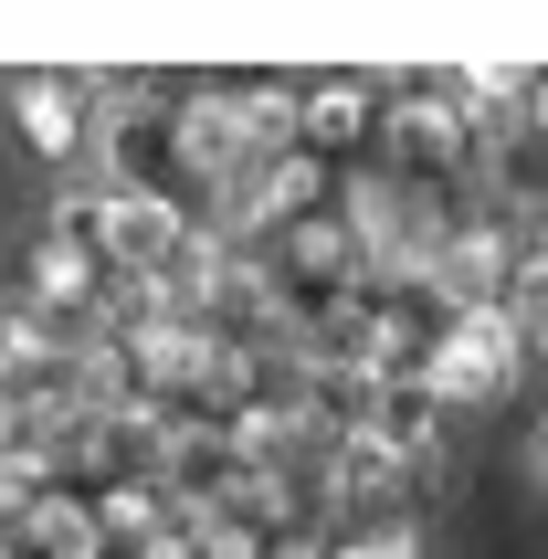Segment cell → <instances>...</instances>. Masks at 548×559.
<instances>
[{"mask_svg":"<svg viewBox=\"0 0 548 559\" xmlns=\"http://www.w3.org/2000/svg\"><path fill=\"white\" fill-rule=\"evenodd\" d=\"M517 370H527V338H517V317H507V307L443 317V338H432V359H422L432 402H486V391H507Z\"/></svg>","mask_w":548,"mask_h":559,"instance_id":"obj_1","label":"cell"},{"mask_svg":"<svg viewBox=\"0 0 548 559\" xmlns=\"http://www.w3.org/2000/svg\"><path fill=\"white\" fill-rule=\"evenodd\" d=\"M253 486V454L222 423H201V412H180L169 433H158V497L180 507V518H222V507Z\"/></svg>","mask_w":548,"mask_h":559,"instance_id":"obj_2","label":"cell"},{"mask_svg":"<svg viewBox=\"0 0 548 559\" xmlns=\"http://www.w3.org/2000/svg\"><path fill=\"white\" fill-rule=\"evenodd\" d=\"M180 243H190V222H180L169 190H95V264H117V275H158Z\"/></svg>","mask_w":548,"mask_h":559,"instance_id":"obj_3","label":"cell"},{"mask_svg":"<svg viewBox=\"0 0 548 559\" xmlns=\"http://www.w3.org/2000/svg\"><path fill=\"white\" fill-rule=\"evenodd\" d=\"M169 148H180V169L190 180H212V190H233L253 169V127H243V106H233V85H201V95H180V117H169Z\"/></svg>","mask_w":548,"mask_h":559,"instance_id":"obj_4","label":"cell"},{"mask_svg":"<svg viewBox=\"0 0 548 559\" xmlns=\"http://www.w3.org/2000/svg\"><path fill=\"white\" fill-rule=\"evenodd\" d=\"M359 433L380 443V454H391L412 486H422V475H432V454H443V402H432V380H401V391H380Z\"/></svg>","mask_w":548,"mask_h":559,"instance_id":"obj_5","label":"cell"},{"mask_svg":"<svg viewBox=\"0 0 548 559\" xmlns=\"http://www.w3.org/2000/svg\"><path fill=\"white\" fill-rule=\"evenodd\" d=\"M401 486H412V475H401V465H391V454H380L369 433H337V443H327V497L348 507V518H369V528H380Z\"/></svg>","mask_w":548,"mask_h":559,"instance_id":"obj_6","label":"cell"},{"mask_svg":"<svg viewBox=\"0 0 548 559\" xmlns=\"http://www.w3.org/2000/svg\"><path fill=\"white\" fill-rule=\"evenodd\" d=\"M11 106H22V127H32V148H43V158H74V148L95 138L85 85H63V74H22V95H11Z\"/></svg>","mask_w":548,"mask_h":559,"instance_id":"obj_7","label":"cell"},{"mask_svg":"<svg viewBox=\"0 0 548 559\" xmlns=\"http://www.w3.org/2000/svg\"><path fill=\"white\" fill-rule=\"evenodd\" d=\"M369 127V74H327V85H306V138L337 148V138H359Z\"/></svg>","mask_w":548,"mask_h":559,"instance_id":"obj_8","label":"cell"},{"mask_svg":"<svg viewBox=\"0 0 548 559\" xmlns=\"http://www.w3.org/2000/svg\"><path fill=\"white\" fill-rule=\"evenodd\" d=\"M327 559H422V528H412V518H380V528H359V538H327Z\"/></svg>","mask_w":548,"mask_h":559,"instance_id":"obj_9","label":"cell"},{"mask_svg":"<svg viewBox=\"0 0 548 559\" xmlns=\"http://www.w3.org/2000/svg\"><path fill=\"white\" fill-rule=\"evenodd\" d=\"M517 127H548V63H517Z\"/></svg>","mask_w":548,"mask_h":559,"instance_id":"obj_10","label":"cell"},{"mask_svg":"<svg viewBox=\"0 0 548 559\" xmlns=\"http://www.w3.org/2000/svg\"><path fill=\"white\" fill-rule=\"evenodd\" d=\"M274 559H327V538H274Z\"/></svg>","mask_w":548,"mask_h":559,"instance_id":"obj_11","label":"cell"},{"mask_svg":"<svg viewBox=\"0 0 548 559\" xmlns=\"http://www.w3.org/2000/svg\"><path fill=\"white\" fill-rule=\"evenodd\" d=\"M538 486H548V423H538Z\"/></svg>","mask_w":548,"mask_h":559,"instance_id":"obj_12","label":"cell"}]
</instances>
